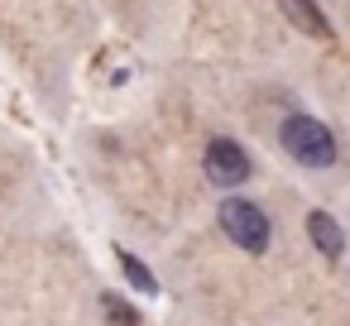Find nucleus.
I'll list each match as a JSON object with an SVG mask.
<instances>
[{"label":"nucleus","instance_id":"f03ea898","mask_svg":"<svg viewBox=\"0 0 350 326\" xmlns=\"http://www.w3.org/2000/svg\"><path fill=\"white\" fill-rule=\"evenodd\" d=\"M216 221H221L226 240H230V245H240L245 254H264V249H269V240H273L269 216H264L254 202H245V197H226V202H221V211H216Z\"/></svg>","mask_w":350,"mask_h":326},{"label":"nucleus","instance_id":"39448f33","mask_svg":"<svg viewBox=\"0 0 350 326\" xmlns=\"http://www.w3.org/2000/svg\"><path fill=\"white\" fill-rule=\"evenodd\" d=\"M283 5V15L302 29V34H312V39H331V25L321 20V10L312 5V0H278Z\"/></svg>","mask_w":350,"mask_h":326},{"label":"nucleus","instance_id":"0eeeda50","mask_svg":"<svg viewBox=\"0 0 350 326\" xmlns=\"http://www.w3.org/2000/svg\"><path fill=\"white\" fill-rule=\"evenodd\" d=\"M101 307H106V321H111V326H139V312H135L120 293H106Z\"/></svg>","mask_w":350,"mask_h":326},{"label":"nucleus","instance_id":"f257e3e1","mask_svg":"<svg viewBox=\"0 0 350 326\" xmlns=\"http://www.w3.org/2000/svg\"><path fill=\"white\" fill-rule=\"evenodd\" d=\"M278 139H283V149L302 163V168H331L336 163V139H331V130L317 120V116H288L283 125H278Z\"/></svg>","mask_w":350,"mask_h":326},{"label":"nucleus","instance_id":"423d86ee","mask_svg":"<svg viewBox=\"0 0 350 326\" xmlns=\"http://www.w3.org/2000/svg\"><path fill=\"white\" fill-rule=\"evenodd\" d=\"M116 259H120V269H125V278H130V283H135L139 293H149V297L159 293V278H154V273L144 269V259H135L130 249H116Z\"/></svg>","mask_w":350,"mask_h":326},{"label":"nucleus","instance_id":"20e7f679","mask_svg":"<svg viewBox=\"0 0 350 326\" xmlns=\"http://www.w3.org/2000/svg\"><path fill=\"white\" fill-rule=\"evenodd\" d=\"M307 235H312V245H317L326 259H340V249H345V235H340L336 216H326V211H312V216H307Z\"/></svg>","mask_w":350,"mask_h":326},{"label":"nucleus","instance_id":"7ed1b4c3","mask_svg":"<svg viewBox=\"0 0 350 326\" xmlns=\"http://www.w3.org/2000/svg\"><path fill=\"white\" fill-rule=\"evenodd\" d=\"M202 168H206V182L211 187H240L250 178V154L235 144V139H211L206 154H202Z\"/></svg>","mask_w":350,"mask_h":326}]
</instances>
